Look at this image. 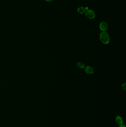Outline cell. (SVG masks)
<instances>
[{
    "label": "cell",
    "instance_id": "obj_8",
    "mask_svg": "<svg viewBox=\"0 0 126 127\" xmlns=\"http://www.w3.org/2000/svg\"><path fill=\"white\" fill-rule=\"evenodd\" d=\"M122 88L123 89V90H126V83H124L122 84L121 85Z\"/></svg>",
    "mask_w": 126,
    "mask_h": 127
},
{
    "label": "cell",
    "instance_id": "obj_5",
    "mask_svg": "<svg viewBox=\"0 0 126 127\" xmlns=\"http://www.w3.org/2000/svg\"><path fill=\"white\" fill-rule=\"evenodd\" d=\"M115 121L117 124L119 126L122 125L123 123V120L119 116H117L116 117L115 119Z\"/></svg>",
    "mask_w": 126,
    "mask_h": 127
},
{
    "label": "cell",
    "instance_id": "obj_10",
    "mask_svg": "<svg viewBox=\"0 0 126 127\" xmlns=\"http://www.w3.org/2000/svg\"><path fill=\"white\" fill-rule=\"evenodd\" d=\"M45 0L47 1V2H51V1H52L53 0Z\"/></svg>",
    "mask_w": 126,
    "mask_h": 127
},
{
    "label": "cell",
    "instance_id": "obj_7",
    "mask_svg": "<svg viewBox=\"0 0 126 127\" xmlns=\"http://www.w3.org/2000/svg\"><path fill=\"white\" fill-rule=\"evenodd\" d=\"M77 67L80 69H84L85 67V64L81 62H78L77 64Z\"/></svg>",
    "mask_w": 126,
    "mask_h": 127
},
{
    "label": "cell",
    "instance_id": "obj_6",
    "mask_svg": "<svg viewBox=\"0 0 126 127\" xmlns=\"http://www.w3.org/2000/svg\"><path fill=\"white\" fill-rule=\"evenodd\" d=\"M87 9H86V8H84L83 7H80L78 9V12L80 13V14H82L85 13Z\"/></svg>",
    "mask_w": 126,
    "mask_h": 127
},
{
    "label": "cell",
    "instance_id": "obj_9",
    "mask_svg": "<svg viewBox=\"0 0 126 127\" xmlns=\"http://www.w3.org/2000/svg\"><path fill=\"white\" fill-rule=\"evenodd\" d=\"M119 127H126L125 125H123V124H122V125H121L119 126Z\"/></svg>",
    "mask_w": 126,
    "mask_h": 127
},
{
    "label": "cell",
    "instance_id": "obj_3",
    "mask_svg": "<svg viewBox=\"0 0 126 127\" xmlns=\"http://www.w3.org/2000/svg\"><path fill=\"white\" fill-rule=\"evenodd\" d=\"M108 28V26L107 23L104 22H103L100 23L99 28L101 31L103 32H105L107 30Z\"/></svg>",
    "mask_w": 126,
    "mask_h": 127
},
{
    "label": "cell",
    "instance_id": "obj_2",
    "mask_svg": "<svg viewBox=\"0 0 126 127\" xmlns=\"http://www.w3.org/2000/svg\"><path fill=\"white\" fill-rule=\"evenodd\" d=\"M85 14L86 16L90 19H92L94 18L95 16V13L94 11L91 10H87L85 12Z\"/></svg>",
    "mask_w": 126,
    "mask_h": 127
},
{
    "label": "cell",
    "instance_id": "obj_4",
    "mask_svg": "<svg viewBox=\"0 0 126 127\" xmlns=\"http://www.w3.org/2000/svg\"><path fill=\"white\" fill-rule=\"evenodd\" d=\"M85 71L86 73L89 74H92L94 73V70L93 68L90 66H87L85 68Z\"/></svg>",
    "mask_w": 126,
    "mask_h": 127
},
{
    "label": "cell",
    "instance_id": "obj_1",
    "mask_svg": "<svg viewBox=\"0 0 126 127\" xmlns=\"http://www.w3.org/2000/svg\"><path fill=\"white\" fill-rule=\"evenodd\" d=\"M99 39L101 42L104 44H107L110 42V37L108 34L106 32H102L100 33Z\"/></svg>",
    "mask_w": 126,
    "mask_h": 127
}]
</instances>
